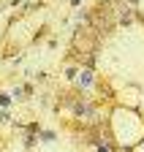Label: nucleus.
I'll use <instances>...</instances> for the list:
<instances>
[{
    "instance_id": "obj_1",
    "label": "nucleus",
    "mask_w": 144,
    "mask_h": 152,
    "mask_svg": "<svg viewBox=\"0 0 144 152\" xmlns=\"http://www.w3.org/2000/svg\"><path fill=\"white\" fill-rule=\"evenodd\" d=\"M79 84H82V87H90V84H93V73L84 71V73H82V79H79Z\"/></svg>"
},
{
    "instance_id": "obj_2",
    "label": "nucleus",
    "mask_w": 144,
    "mask_h": 152,
    "mask_svg": "<svg viewBox=\"0 0 144 152\" xmlns=\"http://www.w3.org/2000/svg\"><path fill=\"white\" fill-rule=\"evenodd\" d=\"M11 103V98H8V95H3V92H0V106H8Z\"/></svg>"
}]
</instances>
